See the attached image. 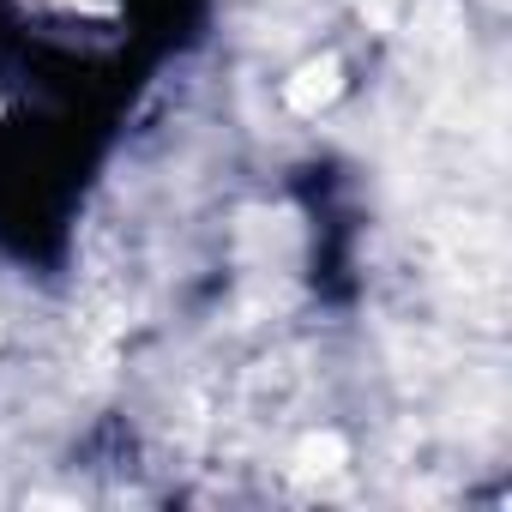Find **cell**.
Here are the masks:
<instances>
[{"instance_id":"6da1fadb","label":"cell","mask_w":512,"mask_h":512,"mask_svg":"<svg viewBox=\"0 0 512 512\" xmlns=\"http://www.w3.org/2000/svg\"><path fill=\"white\" fill-rule=\"evenodd\" d=\"M344 91V67L332 61V55H314L296 79H290V103L302 109V115H314V109H326L332 97Z\"/></svg>"}]
</instances>
